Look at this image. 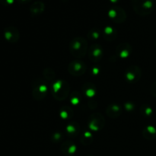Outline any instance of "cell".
I'll list each match as a JSON object with an SVG mask.
<instances>
[{
  "instance_id": "5",
  "label": "cell",
  "mask_w": 156,
  "mask_h": 156,
  "mask_svg": "<svg viewBox=\"0 0 156 156\" xmlns=\"http://www.w3.org/2000/svg\"><path fill=\"white\" fill-rule=\"evenodd\" d=\"M108 16L114 22L120 24L126 19V14L124 9L119 6H113L108 10Z\"/></svg>"
},
{
  "instance_id": "20",
  "label": "cell",
  "mask_w": 156,
  "mask_h": 156,
  "mask_svg": "<svg viewBox=\"0 0 156 156\" xmlns=\"http://www.w3.org/2000/svg\"><path fill=\"white\" fill-rule=\"evenodd\" d=\"M15 2V0H0V3L5 6L12 5Z\"/></svg>"
},
{
  "instance_id": "7",
  "label": "cell",
  "mask_w": 156,
  "mask_h": 156,
  "mask_svg": "<svg viewBox=\"0 0 156 156\" xmlns=\"http://www.w3.org/2000/svg\"><path fill=\"white\" fill-rule=\"evenodd\" d=\"M125 76L128 82L130 83H136L141 79V69L137 66H131L126 69Z\"/></svg>"
},
{
  "instance_id": "24",
  "label": "cell",
  "mask_w": 156,
  "mask_h": 156,
  "mask_svg": "<svg viewBox=\"0 0 156 156\" xmlns=\"http://www.w3.org/2000/svg\"><path fill=\"white\" fill-rule=\"evenodd\" d=\"M155 46H156V42H155Z\"/></svg>"
},
{
  "instance_id": "16",
  "label": "cell",
  "mask_w": 156,
  "mask_h": 156,
  "mask_svg": "<svg viewBox=\"0 0 156 156\" xmlns=\"http://www.w3.org/2000/svg\"><path fill=\"white\" fill-rule=\"evenodd\" d=\"M156 135V129L153 126H147L143 129V136L148 140L153 139Z\"/></svg>"
},
{
  "instance_id": "11",
  "label": "cell",
  "mask_w": 156,
  "mask_h": 156,
  "mask_svg": "<svg viewBox=\"0 0 156 156\" xmlns=\"http://www.w3.org/2000/svg\"><path fill=\"white\" fill-rule=\"evenodd\" d=\"M94 117L89 121V126L93 130H98L105 126V119L100 114H94Z\"/></svg>"
},
{
  "instance_id": "15",
  "label": "cell",
  "mask_w": 156,
  "mask_h": 156,
  "mask_svg": "<svg viewBox=\"0 0 156 156\" xmlns=\"http://www.w3.org/2000/svg\"><path fill=\"white\" fill-rule=\"evenodd\" d=\"M61 150L65 155H73L76 152V146L71 141H67L62 145Z\"/></svg>"
},
{
  "instance_id": "3",
  "label": "cell",
  "mask_w": 156,
  "mask_h": 156,
  "mask_svg": "<svg viewBox=\"0 0 156 156\" xmlns=\"http://www.w3.org/2000/svg\"><path fill=\"white\" fill-rule=\"evenodd\" d=\"M69 85L66 82L62 80H58L53 85L52 93L55 99L57 101H63L68 97L69 92Z\"/></svg>"
},
{
  "instance_id": "6",
  "label": "cell",
  "mask_w": 156,
  "mask_h": 156,
  "mask_svg": "<svg viewBox=\"0 0 156 156\" xmlns=\"http://www.w3.org/2000/svg\"><path fill=\"white\" fill-rule=\"evenodd\" d=\"M86 64L82 60H73L69 64L68 72L73 76H81L86 72Z\"/></svg>"
},
{
  "instance_id": "8",
  "label": "cell",
  "mask_w": 156,
  "mask_h": 156,
  "mask_svg": "<svg viewBox=\"0 0 156 156\" xmlns=\"http://www.w3.org/2000/svg\"><path fill=\"white\" fill-rule=\"evenodd\" d=\"M103 49L100 44L94 43L88 50L89 59L93 62H98L103 57Z\"/></svg>"
},
{
  "instance_id": "13",
  "label": "cell",
  "mask_w": 156,
  "mask_h": 156,
  "mask_svg": "<svg viewBox=\"0 0 156 156\" xmlns=\"http://www.w3.org/2000/svg\"><path fill=\"white\" fill-rule=\"evenodd\" d=\"M45 10V4L42 1H36L31 4L30 7V12L32 15H38Z\"/></svg>"
},
{
  "instance_id": "4",
  "label": "cell",
  "mask_w": 156,
  "mask_h": 156,
  "mask_svg": "<svg viewBox=\"0 0 156 156\" xmlns=\"http://www.w3.org/2000/svg\"><path fill=\"white\" fill-rule=\"evenodd\" d=\"M48 91L47 84L41 79H37L33 83V94L34 98L37 101H41L46 97Z\"/></svg>"
},
{
  "instance_id": "10",
  "label": "cell",
  "mask_w": 156,
  "mask_h": 156,
  "mask_svg": "<svg viewBox=\"0 0 156 156\" xmlns=\"http://www.w3.org/2000/svg\"><path fill=\"white\" fill-rule=\"evenodd\" d=\"M132 52V47L127 43H123L119 44L116 49V53L117 56L121 59H125L130 56Z\"/></svg>"
},
{
  "instance_id": "17",
  "label": "cell",
  "mask_w": 156,
  "mask_h": 156,
  "mask_svg": "<svg viewBox=\"0 0 156 156\" xmlns=\"http://www.w3.org/2000/svg\"><path fill=\"white\" fill-rule=\"evenodd\" d=\"M77 127L78 126H75L73 125V123H71V124L69 125L66 128L68 134H70V135H75V134H76V132L78 131Z\"/></svg>"
},
{
  "instance_id": "9",
  "label": "cell",
  "mask_w": 156,
  "mask_h": 156,
  "mask_svg": "<svg viewBox=\"0 0 156 156\" xmlns=\"http://www.w3.org/2000/svg\"><path fill=\"white\" fill-rule=\"evenodd\" d=\"M4 37L9 43L15 44L18 41L20 34L16 27L14 26H9L4 29Z\"/></svg>"
},
{
  "instance_id": "19",
  "label": "cell",
  "mask_w": 156,
  "mask_h": 156,
  "mask_svg": "<svg viewBox=\"0 0 156 156\" xmlns=\"http://www.w3.org/2000/svg\"><path fill=\"white\" fill-rule=\"evenodd\" d=\"M88 37L93 38V39H97L99 37V34L98 30H91L88 33Z\"/></svg>"
},
{
  "instance_id": "14",
  "label": "cell",
  "mask_w": 156,
  "mask_h": 156,
  "mask_svg": "<svg viewBox=\"0 0 156 156\" xmlns=\"http://www.w3.org/2000/svg\"><path fill=\"white\" fill-rule=\"evenodd\" d=\"M117 30L111 26H107L102 31V37L108 41H112L117 37Z\"/></svg>"
},
{
  "instance_id": "2",
  "label": "cell",
  "mask_w": 156,
  "mask_h": 156,
  "mask_svg": "<svg viewBox=\"0 0 156 156\" xmlns=\"http://www.w3.org/2000/svg\"><path fill=\"white\" fill-rule=\"evenodd\" d=\"M133 9L139 15H148L153 11V0H131Z\"/></svg>"
},
{
  "instance_id": "1",
  "label": "cell",
  "mask_w": 156,
  "mask_h": 156,
  "mask_svg": "<svg viewBox=\"0 0 156 156\" xmlns=\"http://www.w3.org/2000/svg\"><path fill=\"white\" fill-rule=\"evenodd\" d=\"M69 51L76 59L85 57L88 51V41L84 37L78 36L73 38L69 44Z\"/></svg>"
},
{
  "instance_id": "21",
  "label": "cell",
  "mask_w": 156,
  "mask_h": 156,
  "mask_svg": "<svg viewBox=\"0 0 156 156\" xmlns=\"http://www.w3.org/2000/svg\"><path fill=\"white\" fill-rule=\"evenodd\" d=\"M151 92L155 97H156V82L152 84V87H151Z\"/></svg>"
},
{
  "instance_id": "22",
  "label": "cell",
  "mask_w": 156,
  "mask_h": 156,
  "mask_svg": "<svg viewBox=\"0 0 156 156\" xmlns=\"http://www.w3.org/2000/svg\"><path fill=\"white\" fill-rule=\"evenodd\" d=\"M30 1H31V0H18V2L20 3H27Z\"/></svg>"
},
{
  "instance_id": "23",
  "label": "cell",
  "mask_w": 156,
  "mask_h": 156,
  "mask_svg": "<svg viewBox=\"0 0 156 156\" xmlns=\"http://www.w3.org/2000/svg\"><path fill=\"white\" fill-rule=\"evenodd\" d=\"M110 1H111L112 3H117V2H118L120 0H110Z\"/></svg>"
},
{
  "instance_id": "12",
  "label": "cell",
  "mask_w": 156,
  "mask_h": 156,
  "mask_svg": "<svg viewBox=\"0 0 156 156\" xmlns=\"http://www.w3.org/2000/svg\"><path fill=\"white\" fill-rule=\"evenodd\" d=\"M121 113V107L119 106L118 105H116V104L110 105L108 107V108L106 109L107 115L112 119H115L117 118L118 117H120Z\"/></svg>"
},
{
  "instance_id": "18",
  "label": "cell",
  "mask_w": 156,
  "mask_h": 156,
  "mask_svg": "<svg viewBox=\"0 0 156 156\" xmlns=\"http://www.w3.org/2000/svg\"><path fill=\"white\" fill-rule=\"evenodd\" d=\"M91 86H92V85L90 84V88H85V91H84L85 92V94H86L87 96H88V97H92V96L94 95L96 93L95 89L91 88Z\"/></svg>"
}]
</instances>
